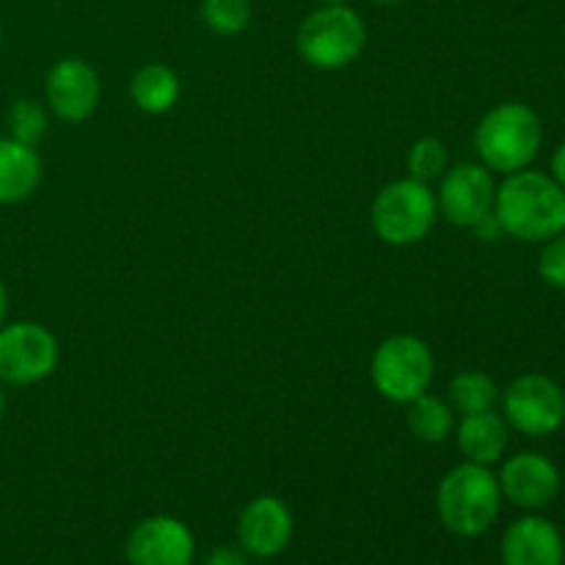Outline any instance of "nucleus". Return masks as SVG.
Instances as JSON below:
<instances>
[{
	"instance_id": "nucleus-1",
	"label": "nucleus",
	"mask_w": 565,
	"mask_h": 565,
	"mask_svg": "<svg viewBox=\"0 0 565 565\" xmlns=\"http://www.w3.org/2000/svg\"><path fill=\"white\" fill-rule=\"evenodd\" d=\"M494 218L513 241L546 243L565 232V191L546 171L508 174L497 185Z\"/></svg>"
},
{
	"instance_id": "nucleus-2",
	"label": "nucleus",
	"mask_w": 565,
	"mask_h": 565,
	"mask_svg": "<svg viewBox=\"0 0 565 565\" xmlns=\"http://www.w3.org/2000/svg\"><path fill=\"white\" fill-rule=\"evenodd\" d=\"M475 152L494 174H516L530 169L544 147V121L530 105L500 103L486 110L475 127Z\"/></svg>"
},
{
	"instance_id": "nucleus-3",
	"label": "nucleus",
	"mask_w": 565,
	"mask_h": 565,
	"mask_svg": "<svg viewBox=\"0 0 565 565\" xmlns=\"http://www.w3.org/2000/svg\"><path fill=\"white\" fill-rule=\"evenodd\" d=\"M502 511V489L491 467L463 461L436 489V513L452 535L475 539L494 527Z\"/></svg>"
},
{
	"instance_id": "nucleus-4",
	"label": "nucleus",
	"mask_w": 565,
	"mask_h": 565,
	"mask_svg": "<svg viewBox=\"0 0 565 565\" xmlns=\"http://www.w3.org/2000/svg\"><path fill=\"white\" fill-rule=\"evenodd\" d=\"M367 47V25L348 3L318 6L296 31V50L312 70L337 72L351 66Z\"/></svg>"
},
{
	"instance_id": "nucleus-5",
	"label": "nucleus",
	"mask_w": 565,
	"mask_h": 565,
	"mask_svg": "<svg viewBox=\"0 0 565 565\" xmlns=\"http://www.w3.org/2000/svg\"><path fill=\"white\" fill-rule=\"evenodd\" d=\"M436 218L439 207L434 188L414 177L384 185L370 204V226L386 246L406 248L423 243L434 232Z\"/></svg>"
},
{
	"instance_id": "nucleus-6",
	"label": "nucleus",
	"mask_w": 565,
	"mask_h": 565,
	"mask_svg": "<svg viewBox=\"0 0 565 565\" xmlns=\"http://www.w3.org/2000/svg\"><path fill=\"white\" fill-rule=\"evenodd\" d=\"M436 356L423 337L392 334L370 356V381L384 401L408 406L414 397L430 392Z\"/></svg>"
},
{
	"instance_id": "nucleus-7",
	"label": "nucleus",
	"mask_w": 565,
	"mask_h": 565,
	"mask_svg": "<svg viewBox=\"0 0 565 565\" xmlns=\"http://www.w3.org/2000/svg\"><path fill=\"white\" fill-rule=\"evenodd\" d=\"M508 428L527 439H546L565 425V392L544 373H522L500 395Z\"/></svg>"
},
{
	"instance_id": "nucleus-8",
	"label": "nucleus",
	"mask_w": 565,
	"mask_h": 565,
	"mask_svg": "<svg viewBox=\"0 0 565 565\" xmlns=\"http://www.w3.org/2000/svg\"><path fill=\"white\" fill-rule=\"evenodd\" d=\"M58 337L33 320L0 326V384L33 386L58 370Z\"/></svg>"
},
{
	"instance_id": "nucleus-9",
	"label": "nucleus",
	"mask_w": 565,
	"mask_h": 565,
	"mask_svg": "<svg viewBox=\"0 0 565 565\" xmlns=\"http://www.w3.org/2000/svg\"><path fill=\"white\" fill-rule=\"evenodd\" d=\"M497 182L494 171L483 163H456L441 174L436 191V207L447 224L458 230H475L494 213Z\"/></svg>"
},
{
	"instance_id": "nucleus-10",
	"label": "nucleus",
	"mask_w": 565,
	"mask_h": 565,
	"mask_svg": "<svg viewBox=\"0 0 565 565\" xmlns=\"http://www.w3.org/2000/svg\"><path fill=\"white\" fill-rule=\"evenodd\" d=\"M103 97V83L88 61L70 55L55 61L44 77V105L55 119L66 125H81L97 110Z\"/></svg>"
},
{
	"instance_id": "nucleus-11",
	"label": "nucleus",
	"mask_w": 565,
	"mask_h": 565,
	"mask_svg": "<svg viewBox=\"0 0 565 565\" xmlns=\"http://www.w3.org/2000/svg\"><path fill=\"white\" fill-rule=\"evenodd\" d=\"M196 541L185 522L174 516H147L130 530L125 557L130 565H191Z\"/></svg>"
},
{
	"instance_id": "nucleus-12",
	"label": "nucleus",
	"mask_w": 565,
	"mask_h": 565,
	"mask_svg": "<svg viewBox=\"0 0 565 565\" xmlns=\"http://www.w3.org/2000/svg\"><path fill=\"white\" fill-rule=\"evenodd\" d=\"M500 489L508 502L522 511H544L561 494V469L544 452H516L502 463Z\"/></svg>"
},
{
	"instance_id": "nucleus-13",
	"label": "nucleus",
	"mask_w": 565,
	"mask_h": 565,
	"mask_svg": "<svg viewBox=\"0 0 565 565\" xmlns=\"http://www.w3.org/2000/svg\"><path fill=\"white\" fill-rule=\"evenodd\" d=\"M292 530L296 522L287 502L274 494H259L243 508L237 519V544L248 557L270 561L290 546Z\"/></svg>"
},
{
	"instance_id": "nucleus-14",
	"label": "nucleus",
	"mask_w": 565,
	"mask_h": 565,
	"mask_svg": "<svg viewBox=\"0 0 565 565\" xmlns=\"http://www.w3.org/2000/svg\"><path fill=\"white\" fill-rule=\"evenodd\" d=\"M502 565H563L565 541L555 522L539 513L516 519L500 544Z\"/></svg>"
},
{
	"instance_id": "nucleus-15",
	"label": "nucleus",
	"mask_w": 565,
	"mask_h": 565,
	"mask_svg": "<svg viewBox=\"0 0 565 565\" xmlns=\"http://www.w3.org/2000/svg\"><path fill=\"white\" fill-rule=\"evenodd\" d=\"M508 423L502 414L478 412L463 414L461 423L456 425L458 450L467 461L480 463V467H494L505 458L508 450Z\"/></svg>"
},
{
	"instance_id": "nucleus-16",
	"label": "nucleus",
	"mask_w": 565,
	"mask_h": 565,
	"mask_svg": "<svg viewBox=\"0 0 565 565\" xmlns=\"http://www.w3.org/2000/svg\"><path fill=\"white\" fill-rule=\"evenodd\" d=\"M42 182V158L36 147L0 138V204H20L33 196Z\"/></svg>"
},
{
	"instance_id": "nucleus-17",
	"label": "nucleus",
	"mask_w": 565,
	"mask_h": 565,
	"mask_svg": "<svg viewBox=\"0 0 565 565\" xmlns=\"http://www.w3.org/2000/svg\"><path fill=\"white\" fill-rule=\"evenodd\" d=\"M180 75L169 64L149 61L138 66L136 75L130 77V99L141 114L160 116L169 114L180 99Z\"/></svg>"
},
{
	"instance_id": "nucleus-18",
	"label": "nucleus",
	"mask_w": 565,
	"mask_h": 565,
	"mask_svg": "<svg viewBox=\"0 0 565 565\" xmlns=\"http://www.w3.org/2000/svg\"><path fill=\"white\" fill-rule=\"evenodd\" d=\"M406 425L414 439L425 445H441L456 434V412L447 401L425 392L406 406Z\"/></svg>"
},
{
	"instance_id": "nucleus-19",
	"label": "nucleus",
	"mask_w": 565,
	"mask_h": 565,
	"mask_svg": "<svg viewBox=\"0 0 565 565\" xmlns=\"http://www.w3.org/2000/svg\"><path fill=\"white\" fill-rule=\"evenodd\" d=\"M502 390L497 381L483 370H461L447 384V403L456 414H478L491 412L500 403Z\"/></svg>"
},
{
	"instance_id": "nucleus-20",
	"label": "nucleus",
	"mask_w": 565,
	"mask_h": 565,
	"mask_svg": "<svg viewBox=\"0 0 565 565\" xmlns=\"http://www.w3.org/2000/svg\"><path fill=\"white\" fill-rule=\"evenodd\" d=\"M450 169V152L447 143L436 136H423L408 147L406 171L419 182H439L441 174Z\"/></svg>"
},
{
	"instance_id": "nucleus-21",
	"label": "nucleus",
	"mask_w": 565,
	"mask_h": 565,
	"mask_svg": "<svg viewBox=\"0 0 565 565\" xmlns=\"http://www.w3.org/2000/svg\"><path fill=\"white\" fill-rule=\"evenodd\" d=\"M6 125H9V136L14 141L28 143V147H39L42 138L47 136V105L31 97L14 99L9 114H6Z\"/></svg>"
},
{
	"instance_id": "nucleus-22",
	"label": "nucleus",
	"mask_w": 565,
	"mask_h": 565,
	"mask_svg": "<svg viewBox=\"0 0 565 565\" xmlns=\"http://www.w3.org/2000/svg\"><path fill=\"white\" fill-rule=\"evenodd\" d=\"M252 17V0H202V22L218 36H241Z\"/></svg>"
},
{
	"instance_id": "nucleus-23",
	"label": "nucleus",
	"mask_w": 565,
	"mask_h": 565,
	"mask_svg": "<svg viewBox=\"0 0 565 565\" xmlns=\"http://www.w3.org/2000/svg\"><path fill=\"white\" fill-rule=\"evenodd\" d=\"M539 276L555 290H565V232L541 243Z\"/></svg>"
},
{
	"instance_id": "nucleus-24",
	"label": "nucleus",
	"mask_w": 565,
	"mask_h": 565,
	"mask_svg": "<svg viewBox=\"0 0 565 565\" xmlns=\"http://www.w3.org/2000/svg\"><path fill=\"white\" fill-rule=\"evenodd\" d=\"M202 565H248V555L241 550V546H215L207 557H204Z\"/></svg>"
},
{
	"instance_id": "nucleus-25",
	"label": "nucleus",
	"mask_w": 565,
	"mask_h": 565,
	"mask_svg": "<svg viewBox=\"0 0 565 565\" xmlns=\"http://www.w3.org/2000/svg\"><path fill=\"white\" fill-rule=\"evenodd\" d=\"M550 174H552V180H555L557 185H561L563 191H565V141L555 149V152H552Z\"/></svg>"
},
{
	"instance_id": "nucleus-26",
	"label": "nucleus",
	"mask_w": 565,
	"mask_h": 565,
	"mask_svg": "<svg viewBox=\"0 0 565 565\" xmlns=\"http://www.w3.org/2000/svg\"><path fill=\"white\" fill-rule=\"evenodd\" d=\"M6 315H9V290H6L3 279H0V326L6 323Z\"/></svg>"
},
{
	"instance_id": "nucleus-27",
	"label": "nucleus",
	"mask_w": 565,
	"mask_h": 565,
	"mask_svg": "<svg viewBox=\"0 0 565 565\" xmlns=\"http://www.w3.org/2000/svg\"><path fill=\"white\" fill-rule=\"evenodd\" d=\"M6 408H9V401H6L3 384H0V423H3V417H6Z\"/></svg>"
},
{
	"instance_id": "nucleus-28",
	"label": "nucleus",
	"mask_w": 565,
	"mask_h": 565,
	"mask_svg": "<svg viewBox=\"0 0 565 565\" xmlns=\"http://www.w3.org/2000/svg\"><path fill=\"white\" fill-rule=\"evenodd\" d=\"M370 3H375V6H401V3H406V0H370Z\"/></svg>"
},
{
	"instance_id": "nucleus-29",
	"label": "nucleus",
	"mask_w": 565,
	"mask_h": 565,
	"mask_svg": "<svg viewBox=\"0 0 565 565\" xmlns=\"http://www.w3.org/2000/svg\"><path fill=\"white\" fill-rule=\"evenodd\" d=\"M315 3H320V6H334V3H348V0H315Z\"/></svg>"
},
{
	"instance_id": "nucleus-30",
	"label": "nucleus",
	"mask_w": 565,
	"mask_h": 565,
	"mask_svg": "<svg viewBox=\"0 0 565 565\" xmlns=\"http://www.w3.org/2000/svg\"><path fill=\"white\" fill-rule=\"evenodd\" d=\"M0 47H3V22H0Z\"/></svg>"
}]
</instances>
